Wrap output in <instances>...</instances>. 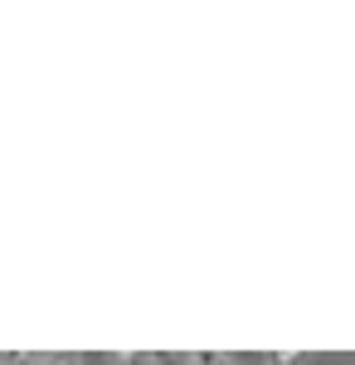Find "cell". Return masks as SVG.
<instances>
[{
    "label": "cell",
    "mask_w": 355,
    "mask_h": 365,
    "mask_svg": "<svg viewBox=\"0 0 355 365\" xmlns=\"http://www.w3.org/2000/svg\"><path fill=\"white\" fill-rule=\"evenodd\" d=\"M39 365H83V356H73V351H54V356H39Z\"/></svg>",
    "instance_id": "7a4b0ae2"
},
{
    "label": "cell",
    "mask_w": 355,
    "mask_h": 365,
    "mask_svg": "<svg viewBox=\"0 0 355 365\" xmlns=\"http://www.w3.org/2000/svg\"><path fill=\"white\" fill-rule=\"evenodd\" d=\"M180 365H234L229 351H190V356H180Z\"/></svg>",
    "instance_id": "6da1fadb"
}]
</instances>
